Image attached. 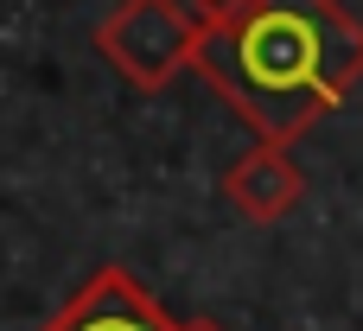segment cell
Here are the masks:
<instances>
[{"label": "cell", "instance_id": "cell-1", "mask_svg": "<svg viewBox=\"0 0 363 331\" xmlns=\"http://www.w3.org/2000/svg\"><path fill=\"white\" fill-rule=\"evenodd\" d=\"M198 77L268 140L294 147L363 83V26L338 0H198Z\"/></svg>", "mask_w": 363, "mask_h": 331}, {"label": "cell", "instance_id": "cell-2", "mask_svg": "<svg viewBox=\"0 0 363 331\" xmlns=\"http://www.w3.org/2000/svg\"><path fill=\"white\" fill-rule=\"evenodd\" d=\"M198 38H204V26L179 0H115L96 26V51L134 89H166L179 70H191Z\"/></svg>", "mask_w": 363, "mask_h": 331}, {"label": "cell", "instance_id": "cell-3", "mask_svg": "<svg viewBox=\"0 0 363 331\" xmlns=\"http://www.w3.org/2000/svg\"><path fill=\"white\" fill-rule=\"evenodd\" d=\"M38 331H185L128 268H96Z\"/></svg>", "mask_w": 363, "mask_h": 331}, {"label": "cell", "instance_id": "cell-4", "mask_svg": "<svg viewBox=\"0 0 363 331\" xmlns=\"http://www.w3.org/2000/svg\"><path fill=\"white\" fill-rule=\"evenodd\" d=\"M223 198L236 204V217L249 223H281L300 198H306V172L294 166L287 147H249L230 172H223Z\"/></svg>", "mask_w": 363, "mask_h": 331}, {"label": "cell", "instance_id": "cell-5", "mask_svg": "<svg viewBox=\"0 0 363 331\" xmlns=\"http://www.w3.org/2000/svg\"><path fill=\"white\" fill-rule=\"evenodd\" d=\"M185 331H223V325H217V319H191Z\"/></svg>", "mask_w": 363, "mask_h": 331}]
</instances>
